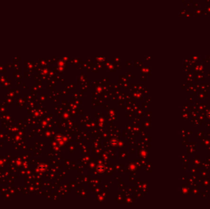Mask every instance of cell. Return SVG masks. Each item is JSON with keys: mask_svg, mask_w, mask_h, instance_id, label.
<instances>
[{"mask_svg": "<svg viewBox=\"0 0 210 209\" xmlns=\"http://www.w3.org/2000/svg\"><path fill=\"white\" fill-rule=\"evenodd\" d=\"M206 115H207L208 118L209 119H210V111H209L208 112H207V114H206Z\"/></svg>", "mask_w": 210, "mask_h": 209, "instance_id": "cell-1", "label": "cell"}]
</instances>
